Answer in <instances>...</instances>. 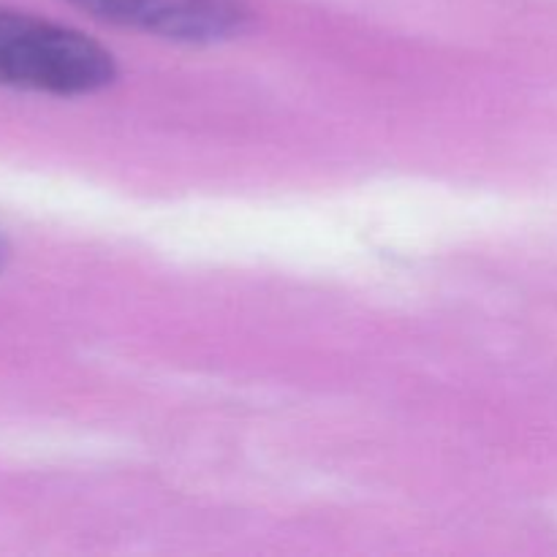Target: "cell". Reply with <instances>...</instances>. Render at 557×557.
I'll return each instance as SVG.
<instances>
[{"instance_id": "6da1fadb", "label": "cell", "mask_w": 557, "mask_h": 557, "mask_svg": "<svg viewBox=\"0 0 557 557\" xmlns=\"http://www.w3.org/2000/svg\"><path fill=\"white\" fill-rule=\"evenodd\" d=\"M117 79L112 52L74 27L0 9V87L90 96Z\"/></svg>"}, {"instance_id": "7a4b0ae2", "label": "cell", "mask_w": 557, "mask_h": 557, "mask_svg": "<svg viewBox=\"0 0 557 557\" xmlns=\"http://www.w3.org/2000/svg\"><path fill=\"white\" fill-rule=\"evenodd\" d=\"M92 20L174 44H221L250 25L248 0H65Z\"/></svg>"}, {"instance_id": "3957f363", "label": "cell", "mask_w": 557, "mask_h": 557, "mask_svg": "<svg viewBox=\"0 0 557 557\" xmlns=\"http://www.w3.org/2000/svg\"><path fill=\"white\" fill-rule=\"evenodd\" d=\"M5 261V243H3V234H0V267H3Z\"/></svg>"}]
</instances>
